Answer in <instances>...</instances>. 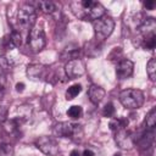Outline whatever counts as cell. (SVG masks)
<instances>
[{
  "label": "cell",
  "mask_w": 156,
  "mask_h": 156,
  "mask_svg": "<svg viewBox=\"0 0 156 156\" xmlns=\"http://www.w3.org/2000/svg\"><path fill=\"white\" fill-rule=\"evenodd\" d=\"M69 156H80V154H79L78 150H72L71 154H69Z\"/></svg>",
  "instance_id": "4dcf8cb0"
},
{
  "label": "cell",
  "mask_w": 156,
  "mask_h": 156,
  "mask_svg": "<svg viewBox=\"0 0 156 156\" xmlns=\"http://www.w3.org/2000/svg\"><path fill=\"white\" fill-rule=\"evenodd\" d=\"M88 96L90 99V101L95 105L100 104L102 101V99L105 98V89L99 87V85H95V84H91L88 89Z\"/></svg>",
  "instance_id": "7c38bea8"
},
{
  "label": "cell",
  "mask_w": 156,
  "mask_h": 156,
  "mask_svg": "<svg viewBox=\"0 0 156 156\" xmlns=\"http://www.w3.org/2000/svg\"><path fill=\"white\" fill-rule=\"evenodd\" d=\"M82 91V85L80 84H73L71 85L67 90H66V99L67 100H73L76 96H78V94Z\"/></svg>",
  "instance_id": "ffe728a7"
},
{
  "label": "cell",
  "mask_w": 156,
  "mask_h": 156,
  "mask_svg": "<svg viewBox=\"0 0 156 156\" xmlns=\"http://www.w3.org/2000/svg\"><path fill=\"white\" fill-rule=\"evenodd\" d=\"M27 76L32 80H43L48 78V67L40 63H32L27 67Z\"/></svg>",
  "instance_id": "9c48e42d"
},
{
  "label": "cell",
  "mask_w": 156,
  "mask_h": 156,
  "mask_svg": "<svg viewBox=\"0 0 156 156\" xmlns=\"http://www.w3.org/2000/svg\"><path fill=\"white\" fill-rule=\"evenodd\" d=\"M113 156H122V155H121V154H119V152H117V154H115V155H113Z\"/></svg>",
  "instance_id": "d6a6232c"
},
{
  "label": "cell",
  "mask_w": 156,
  "mask_h": 156,
  "mask_svg": "<svg viewBox=\"0 0 156 156\" xmlns=\"http://www.w3.org/2000/svg\"><path fill=\"white\" fill-rule=\"evenodd\" d=\"M16 90H17L18 93H22V91L24 90V84H23V83H17V84H16Z\"/></svg>",
  "instance_id": "f546056e"
},
{
  "label": "cell",
  "mask_w": 156,
  "mask_h": 156,
  "mask_svg": "<svg viewBox=\"0 0 156 156\" xmlns=\"http://www.w3.org/2000/svg\"><path fill=\"white\" fill-rule=\"evenodd\" d=\"M17 24L21 29H30L37 20V11L35 9L29 5V4H23L22 6H20L18 11H17Z\"/></svg>",
  "instance_id": "3957f363"
},
{
  "label": "cell",
  "mask_w": 156,
  "mask_h": 156,
  "mask_svg": "<svg viewBox=\"0 0 156 156\" xmlns=\"http://www.w3.org/2000/svg\"><path fill=\"white\" fill-rule=\"evenodd\" d=\"M145 101L144 93L139 89H124L119 93V102L129 110H136Z\"/></svg>",
  "instance_id": "7a4b0ae2"
},
{
  "label": "cell",
  "mask_w": 156,
  "mask_h": 156,
  "mask_svg": "<svg viewBox=\"0 0 156 156\" xmlns=\"http://www.w3.org/2000/svg\"><path fill=\"white\" fill-rule=\"evenodd\" d=\"M145 127L149 130H155V127H156V108L155 107H152L147 112L146 118H145Z\"/></svg>",
  "instance_id": "e0dca14e"
},
{
  "label": "cell",
  "mask_w": 156,
  "mask_h": 156,
  "mask_svg": "<svg viewBox=\"0 0 156 156\" xmlns=\"http://www.w3.org/2000/svg\"><path fill=\"white\" fill-rule=\"evenodd\" d=\"M27 43H28V46L32 49V51H34V52L41 51L46 45L45 33H44L43 28L39 26H33L29 29Z\"/></svg>",
  "instance_id": "8992f818"
},
{
  "label": "cell",
  "mask_w": 156,
  "mask_h": 156,
  "mask_svg": "<svg viewBox=\"0 0 156 156\" xmlns=\"http://www.w3.org/2000/svg\"><path fill=\"white\" fill-rule=\"evenodd\" d=\"M35 146L46 156H56L60 151L58 141L54 136H40L35 140Z\"/></svg>",
  "instance_id": "52a82bcc"
},
{
  "label": "cell",
  "mask_w": 156,
  "mask_h": 156,
  "mask_svg": "<svg viewBox=\"0 0 156 156\" xmlns=\"http://www.w3.org/2000/svg\"><path fill=\"white\" fill-rule=\"evenodd\" d=\"M0 67L2 68V71H4V72H5L6 69H10V68H11V63H10L9 58H6V57L1 56V57H0Z\"/></svg>",
  "instance_id": "d4e9b609"
},
{
  "label": "cell",
  "mask_w": 156,
  "mask_h": 156,
  "mask_svg": "<svg viewBox=\"0 0 156 156\" xmlns=\"http://www.w3.org/2000/svg\"><path fill=\"white\" fill-rule=\"evenodd\" d=\"M84 51H85V54H87L88 56L95 57V56H98V55L101 54V51H102V43L99 41V40H96V39L90 40V41H88V43L85 44Z\"/></svg>",
  "instance_id": "5bb4252c"
},
{
  "label": "cell",
  "mask_w": 156,
  "mask_h": 156,
  "mask_svg": "<svg viewBox=\"0 0 156 156\" xmlns=\"http://www.w3.org/2000/svg\"><path fill=\"white\" fill-rule=\"evenodd\" d=\"M126 124H127V121L121 119V118H113L110 121V129L113 132H117L119 129L126 128Z\"/></svg>",
  "instance_id": "7402d4cb"
},
{
  "label": "cell",
  "mask_w": 156,
  "mask_h": 156,
  "mask_svg": "<svg viewBox=\"0 0 156 156\" xmlns=\"http://www.w3.org/2000/svg\"><path fill=\"white\" fill-rule=\"evenodd\" d=\"M146 73H147L149 78L152 82H155V79H156V58L155 57L150 58L149 62L146 63Z\"/></svg>",
  "instance_id": "d6986e66"
},
{
  "label": "cell",
  "mask_w": 156,
  "mask_h": 156,
  "mask_svg": "<svg viewBox=\"0 0 156 156\" xmlns=\"http://www.w3.org/2000/svg\"><path fill=\"white\" fill-rule=\"evenodd\" d=\"M52 133L57 138H73L83 134V130L79 124H73L69 122H58L54 126ZM80 138V136H79Z\"/></svg>",
  "instance_id": "5b68a950"
},
{
  "label": "cell",
  "mask_w": 156,
  "mask_h": 156,
  "mask_svg": "<svg viewBox=\"0 0 156 156\" xmlns=\"http://www.w3.org/2000/svg\"><path fill=\"white\" fill-rule=\"evenodd\" d=\"M82 115H83V108L80 106H78V105H73V106H71L67 110V116L71 117V118H73V119L80 118Z\"/></svg>",
  "instance_id": "44dd1931"
},
{
  "label": "cell",
  "mask_w": 156,
  "mask_h": 156,
  "mask_svg": "<svg viewBox=\"0 0 156 156\" xmlns=\"http://www.w3.org/2000/svg\"><path fill=\"white\" fill-rule=\"evenodd\" d=\"M134 71V63L128 60V58H123L121 61H118L117 66H116V76L119 79H127L133 74Z\"/></svg>",
  "instance_id": "30bf717a"
},
{
  "label": "cell",
  "mask_w": 156,
  "mask_h": 156,
  "mask_svg": "<svg viewBox=\"0 0 156 156\" xmlns=\"http://www.w3.org/2000/svg\"><path fill=\"white\" fill-rule=\"evenodd\" d=\"M115 141H116V144H117L121 149H124V150H130V149L133 147V145H134L133 138L130 136L129 132L126 130V128L119 129V130L116 132Z\"/></svg>",
  "instance_id": "8fae6325"
},
{
  "label": "cell",
  "mask_w": 156,
  "mask_h": 156,
  "mask_svg": "<svg viewBox=\"0 0 156 156\" xmlns=\"http://www.w3.org/2000/svg\"><path fill=\"white\" fill-rule=\"evenodd\" d=\"M15 150L11 144L2 143L0 144V156H13Z\"/></svg>",
  "instance_id": "603a6c76"
},
{
  "label": "cell",
  "mask_w": 156,
  "mask_h": 156,
  "mask_svg": "<svg viewBox=\"0 0 156 156\" xmlns=\"http://www.w3.org/2000/svg\"><path fill=\"white\" fill-rule=\"evenodd\" d=\"M5 72L2 71V68L0 67V85H4L5 84Z\"/></svg>",
  "instance_id": "f1b7e54d"
},
{
  "label": "cell",
  "mask_w": 156,
  "mask_h": 156,
  "mask_svg": "<svg viewBox=\"0 0 156 156\" xmlns=\"http://www.w3.org/2000/svg\"><path fill=\"white\" fill-rule=\"evenodd\" d=\"M2 44H5V49H12V48H18L22 45V37L18 32L13 30L10 35L5 37L2 39Z\"/></svg>",
  "instance_id": "4fadbf2b"
},
{
  "label": "cell",
  "mask_w": 156,
  "mask_h": 156,
  "mask_svg": "<svg viewBox=\"0 0 156 156\" xmlns=\"http://www.w3.org/2000/svg\"><path fill=\"white\" fill-rule=\"evenodd\" d=\"M4 94H5V89H4V85H0V100L4 98Z\"/></svg>",
  "instance_id": "1f68e13d"
},
{
  "label": "cell",
  "mask_w": 156,
  "mask_h": 156,
  "mask_svg": "<svg viewBox=\"0 0 156 156\" xmlns=\"http://www.w3.org/2000/svg\"><path fill=\"white\" fill-rule=\"evenodd\" d=\"M69 7L76 17L83 21H95L105 15V7L93 0H77L69 2Z\"/></svg>",
  "instance_id": "6da1fadb"
},
{
  "label": "cell",
  "mask_w": 156,
  "mask_h": 156,
  "mask_svg": "<svg viewBox=\"0 0 156 156\" xmlns=\"http://www.w3.org/2000/svg\"><path fill=\"white\" fill-rule=\"evenodd\" d=\"M7 117V108L6 107H0V122L4 123Z\"/></svg>",
  "instance_id": "484cf974"
},
{
  "label": "cell",
  "mask_w": 156,
  "mask_h": 156,
  "mask_svg": "<svg viewBox=\"0 0 156 156\" xmlns=\"http://www.w3.org/2000/svg\"><path fill=\"white\" fill-rule=\"evenodd\" d=\"M65 73L68 79H76L82 77L85 73V63L80 58H73L66 62L65 65Z\"/></svg>",
  "instance_id": "ba28073f"
},
{
  "label": "cell",
  "mask_w": 156,
  "mask_h": 156,
  "mask_svg": "<svg viewBox=\"0 0 156 156\" xmlns=\"http://www.w3.org/2000/svg\"><path fill=\"white\" fill-rule=\"evenodd\" d=\"M143 45L145 49L147 50H152L156 45V34L155 33H150L146 35H143Z\"/></svg>",
  "instance_id": "ac0fdd59"
},
{
  "label": "cell",
  "mask_w": 156,
  "mask_h": 156,
  "mask_svg": "<svg viewBox=\"0 0 156 156\" xmlns=\"http://www.w3.org/2000/svg\"><path fill=\"white\" fill-rule=\"evenodd\" d=\"M79 54V48L77 45H69V46H66L63 49V51L61 52V60H73V58H78Z\"/></svg>",
  "instance_id": "9a60e30c"
},
{
  "label": "cell",
  "mask_w": 156,
  "mask_h": 156,
  "mask_svg": "<svg viewBox=\"0 0 156 156\" xmlns=\"http://www.w3.org/2000/svg\"><path fill=\"white\" fill-rule=\"evenodd\" d=\"M38 6L40 7V10L45 13H49V15H54L56 11H57V5L54 2V1H39L38 2Z\"/></svg>",
  "instance_id": "2e32d148"
},
{
  "label": "cell",
  "mask_w": 156,
  "mask_h": 156,
  "mask_svg": "<svg viewBox=\"0 0 156 156\" xmlns=\"http://www.w3.org/2000/svg\"><path fill=\"white\" fill-rule=\"evenodd\" d=\"M82 156H99L93 149H90V147H88V149H85L84 151H83V154H82Z\"/></svg>",
  "instance_id": "83f0119b"
},
{
  "label": "cell",
  "mask_w": 156,
  "mask_h": 156,
  "mask_svg": "<svg viewBox=\"0 0 156 156\" xmlns=\"http://www.w3.org/2000/svg\"><path fill=\"white\" fill-rule=\"evenodd\" d=\"M102 115L105 117H112L115 115V107L112 102H107L102 108Z\"/></svg>",
  "instance_id": "cb8c5ba5"
},
{
  "label": "cell",
  "mask_w": 156,
  "mask_h": 156,
  "mask_svg": "<svg viewBox=\"0 0 156 156\" xmlns=\"http://www.w3.org/2000/svg\"><path fill=\"white\" fill-rule=\"evenodd\" d=\"M155 5H156V2H155L154 0H147V1L144 2V7H145L146 10H149V11L154 10V9H155Z\"/></svg>",
  "instance_id": "4316f807"
},
{
  "label": "cell",
  "mask_w": 156,
  "mask_h": 156,
  "mask_svg": "<svg viewBox=\"0 0 156 156\" xmlns=\"http://www.w3.org/2000/svg\"><path fill=\"white\" fill-rule=\"evenodd\" d=\"M93 28L95 33V39L99 41L105 40L115 29V21L108 16H102L93 22Z\"/></svg>",
  "instance_id": "277c9868"
}]
</instances>
